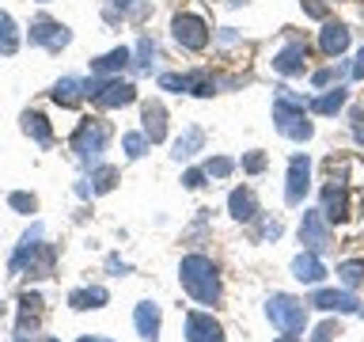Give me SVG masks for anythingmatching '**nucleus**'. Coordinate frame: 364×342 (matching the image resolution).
<instances>
[{
    "mask_svg": "<svg viewBox=\"0 0 364 342\" xmlns=\"http://www.w3.org/2000/svg\"><path fill=\"white\" fill-rule=\"evenodd\" d=\"M228 213H232L235 221H255V217H258V198H255V190L239 187V190L228 194Z\"/></svg>",
    "mask_w": 364,
    "mask_h": 342,
    "instance_id": "a211bd4d",
    "label": "nucleus"
},
{
    "mask_svg": "<svg viewBox=\"0 0 364 342\" xmlns=\"http://www.w3.org/2000/svg\"><path fill=\"white\" fill-rule=\"evenodd\" d=\"M349 122H353V137H357V141L364 145V110H353Z\"/></svg>",
    "mask_w": 364,
    "mask_h": 342,
    "instance_id": "f704fd0d",
    "label": "nucleus"
},
{
    "mask_svg": "<svg viewBox=\"0 0 364 342\" xmlns=\"http://www.w3.org/2000/svg\"><path fill=\"white\" fill-rule=\"evenodd\" d=\"M16 342H31V338H16Z\"/></svg>",
    "mask_w": 364,
    "mask_h": 342,
    "instance_id": "a19ab883",
    "label": "nucleus"
},
{
    "mask_svg": "<svg viewBox=\"0 0 364 342\" xmlns=\"http://www.w3.org/2000/svg\"><path fill=\"white\" fill-rule=\"evenodd\" d=\"M186 342H224V327L209 312H190L186 316Z\"/></svg>",
    "mask_w": 364,
    "mask_h": 342,
    "instance_id": "9d476101",
    "label": "nucleus"
},
{
    "mask_svg": "<svg viewBox=\"0 0 364 342\" xmlns=\"http://www.w3.org/2000/svg\"><path fill=\"white\" fill-rule=\"evenodd\" d=\"M346 46H349V27L346 23H326V27L318 31V50H323L326 57L346 53Z\"/></svg>",
    "mask_w": 364,
    "mask_h": 342,
    "instance_id": "f3484780",
    "label": "nucleus"
},
{
    "mask_svg": "<svg viewBox=\"0 0 364 342\" xmlns=\"http://www.w3.org/2000/svg\"><path fill=\"white\" fill-rule=\"evenodd\" d=\"M307 187H311V160H307V156H292L289 160V187H284V202L300 205Z\"/></svg>",
    "mask_w": 364,
    "mask_h": 342,
    "instance_id": "1a4fd4ad",
    "label": "nucleus"
},
{
    "mask_svg": "<svg viewBox=\"0 0 364 342\" xmlns=\"http://www.w3.org/2000/svg\"><path fill=\"white\" fill-rule=\"evenodd\" d=\"M300 239L311 251H323L330 247V228H326V217L323 213H304V221H300Z\"/></svg>",
    "mask_w": 364,
    "mask_h": 342,
    "instance_id": "f8f14e48",
    "label": "nucleus"
},
{
    "mask_svg": "<svg viewBox=\"0 0 364 342\" xmlns=\"http://www.w3.org/2000/svg\"><path fill=\"white\" fill-rule=\"evenodd\" d=\"M307 103L300 95H292L289 88H281L277 91V99H273V122H277V130L289 137V141H311V122H307V114H304Z\"/></svg>",
    "mask_w": 364,
    "mask_h": 342,
    "instance_id": "f03ea898",
    "label": "nucleus"
},
{
    "mask_svg": "<svg viewBox=\"0 0 364 342\" xmlns=\"http://www.w3.org/2000/svg\"><path fill=\"white\" fill-rule=\"evenodd\" d=\"M122 148H125V156H129V160H141L144 148H148V137L144 133H125L122 137Z\"/></svg>",
    "mask_w": 364,
    "mask_h": 342,
    "instance_id": "cd10ccee",
    "label": "nucleus"
},
{
    "mask_svg": "<svg viewBox=\"0 0 364 342\" xmlns=\"http://www.w3.org/2000/svg\"><path fill=\"white\" fill-rule=\"evenodd\" d=\"M338 274H341V281H346L349 289H353V285H360V281H364V262H357V259H353V262H341Z\"/></svg>",
    "mask_w": 364,
    "mask_h": 342,
    "instance_id": "c85d7f7f",
    "label": "nucleus"
},
{
    "mask_svg": "<svg viewBox=\"0 0 364 342\" xmlns=\"http://www.w3.org/2000/svg\"><path fill=\"white\" fill-rule=\"evenodd\" d=\"M8 205H11L16 213H34V209H38V198H34V194L16 190V194H8Z\"/></svg>",
    "mask_w": 364,
    "mask_h": 342,
    "instance_id": "c756f323",
    "label": "nucleus"
},
{
    "mask_svg": "<svg viewBox=\"0 0 364 342\" xmlns=\"http://www.w3.org/2000/svg\"><path fill=\"white\" fill-rule=\"evenodd\" d=\"M84 95H87V91H84V84H80L76 76H65V80H57V84H53V103H61V107H76Z\"/></svg>",
    "mask_w": 364,
    "mask_h": 342,
    "instance_id": "aec40b11",
    "label": "nucleus"
},
{
    "mask_svg": "<svg viewBox=\"0 0 364 342\" xmlns=\"http://www.w3.org/2000/svg\"><path fill=\"white\" fill-rule=\"evenodd\" d=\"M277 342H296V335H284V338H277Z\"/></svg>",
    "mask_w": 364,
    "mask_h": 342,
    "instance_id": "ea45409f",
    "label": "nucleus"
},
{
    "mask_svg": "<svg viewBox=\"0 0 364 342\" xmlns=\"http://www.w3.org/2000/svg\"><path fill=\"white\" fill-rule=\"evenodd\" d=\"M273 68H277L281 76H300L307 68V46L304 42H289L277 57H273Z\"/></svg>",
    "mask_w": 364,
    "mask_h": 342,
    "instance_id": "ddd939ff",
    "label": "nucleus"
},
{
    "mask_svg": "<svg viewBox=\"0 0 364 342\" xmlns=\"http://www.w3.org/2000/svg\"><path fill=\"white\" fill-rule=\"evenodd\" d=\"M80 342H110V338H99V335H91V338H80Z\"/></svg>",
    "mask_w": 364,
    "mask_h": 342,
    "instance_id": "58836bf2",
    "label": "nucleus"
},
{
    "mask_svg": "<svg viewBox=\"0 0 364 342\" xmlns=\"http://www.w3.org/2000/svg\"><path fill=\"white\" fill-rule=\"evenodd\" d=\"M19 50V34H16V23H11L8 11H0V53L11 57Z\"/></svg>",
    "mask_w": 364,
    "mask_h": 342,
    "instance_id": "393cba45",
    "label": "nucleus"
},
{
    "mask_svg": "<svg viewBox=\"0 0 364 342\" xmlns=\"http://www.w3.org/2000/svg\"><path fill=\"white\" fill-rule=\"evenodd\" d=\"M338 76H341L338 68H318V73H315V84L323 88V84H330V80H338Z\"/></svg>",
    "mask_w": 364,
    "mask_h": 342,
    "instance_id": "e433bc0d",
    "label": "nucleus"
},
{
    "mask_svg": "<svg viewBox=\"0 0 364 342\" xmlns=\"http://www.w3.org/2000/svg\"><path fill=\"white\" fill-rule=\"evenodd\" d=\"M182 182H186L190 190H201V187H205V171H186V175H182Z\"/></svg>",
    "mask_w": 364,
    "mask_h": 342,
    "instance_id": "c9c22d12",
    "label": "nucleus"
},
{
    "mask_svg": "<svg viewBox=\"0 0 364 342\" xmlns=\"http://www.w3.org/2000/svg\"><path fill=\"white\" fill-rule=\"evenodd\" d=\"M318 213H323L326 221H334V224H341L349 217V187L341 179H330L323 187V209Z\"/></svg>",
    "mask_w": 364,
    "mask_h": 342,
    "instance_id": "6e6552de",
    "label": "nucleus"
},
{
    "mask_svg": "<svg viewBox=\"0 0 364 342\" xmlns=\"http://www.w3.org/2000/svg\"><path fill=\"white\" fill-rule=\"evenodd\" d=\"M171 31H175V42L182 46V50H205L209 46V27H205L201 16H175V23H171Z\"/></svg>",
    "mask_w": 364,
    "mask_h": 342,
    "instance_id": "423d86ee",
    "label": "nucleus"
},
{
    "mask_svg": "<svg viewBox=\"0 0 364 342\" xmlns=\"http://www.w3.org/2000/svg\"><path fill=\"white\" fill-rule=\"evenodd\" d=\"M84 91L91 95V103L95 107H129V103L136 99V88L129 84V80H122V76H95V80H87Z\"/></svg>",
    "mask_w": 364,
    "mask_h": 342,
    "instance_id": "20e7f679",
    "label": "nucleus"
},
{
    "mask_svg": "<svg viewBox=\"0 0 364 342\" xmlns=\"http://www.w3.org/2000/svg\"><path fill=\"white\" fill-rule=\"evenodd\" d=\"M159 88H167V91H190V76L164 73V76H159Z\"/></svg>",
    "mask_w": 364,
    "mask_h": 342,
    "instance_id": "2f4dec72",
    "label": "nucleus"
},
{
    "mask_svg": "<svg viewBox=\"0 0 364 342\" xmlns=\"http://www.w3.org/2000/svg\"><path fill=\"white\" fill-rule=\"evenodd\" d=\"M23 133H27V137H34L38 145H50V141H53V130H50V122H46L42 114H34V110H27V114H23Z\"/></svg>",
    "mask_w": 364,
    "mask_h": 342,
    "instance_id": "4be33fe9",
    "label": "nucleus"
},
{
    "mask_svg": "<svg viewBox=\"0 0 364 342\" xmlns=\"http://www.w3.org/2000/svg\"><path fill=\"white\" fill-rule=\"evenodd\" d=\"M178 278H182V289H186L198 304H216L220 301V274H216L213 259L186 255L182 266H178Z\"/></svg>",
    "mask_w": 364,
    "mask_h": 342,
    "instance_id": "f257e3e1",
    "label": "nucleus"
},
{
    "mask_svg": "<svg viewBox=\"0 0 364 342\" xmlns=\"http://www.w3.org/2000/svg\"><path fill=\"white\" fill-rule=\"evenodd\" d=\"M129 50H125V46H118V50H110V53H102V57H95V61H91V73L95 76H110V73H122L125 65H129Z\"/></svg>",
    "mask_w": 364,
    "mask_h": 342,
    "instance_id": "6ab92c4d",
    "label": "nucleus"
},
{
    "mask_svg": "<svg viewBox=\"0 0 364 342\" xmlns=\"http://www.w3.org/2000/svg\"><path fill=\"white\" fill-rule=\"evenodd\" d=\"M266 316H269L273 327L284 331V335H300V331L307 327V308L296 301V296H289V293L269 296V301H266Z\"/></svg>",
    "mask_w": 364,
    "mask_h": 342,
    "instance_id": "39448f33",
    "label": "nucleus"
},
{
    "mask_svg": "<svg viewBox=\"0 0 364 342\" xmlns=\"http://www.w3.org/2000/svg\"><path fill=\"white\" fill-rule=\"evenodd\" d=\"M315 114H338L341 107H346V88H334V91H326V95H318L307 103Z\"/></svg>",
    "mask_w": 364,
    "mask_h": 342,
    "instance_id": "b1692460",
    "label": "nucleus"
},
{
    "mask_svg": "<svg viewBox=\"0 0 364 342\" xmlns=\"http://www.w3.org/2000/svg\"><path fill=\"white\" fill-rule=\"evenodd\" d=\"M107 141H110V122L84 118L76 125V133H73V152H76V160L84 167H95L99 156L107 152Z\"/></svg>",
    "mask_w": 364,
    "mask_h": 342,
    "instance_id": "7ed1b4c3",
    "label": "nucleus"
},
{
    "mask_svg": "<svg viewBox=\"0 0 364 342\" xmlns=\"http://www.w3.org/2000/svg\"><path fill=\"white\" fill-rule=\"evenodd\" d=\"M68 304L76 308V312H84V308H102L107 304V289H76V293H68Z\"/></svg>",
    "mask_w": 364,
    "mask_h": 342,
    "instance_id": "5701e85b",
    "label": "nucleus"
},
{
    "mask_svg": "<svg viewBox=\"0 0 364 342\" xmlns=\"http://www.w3.org/2000/svg\"><path fill=\"white\" fill-rule=\"evenodd\" d=\"M232 160L228 156H216V160H209V164H205V175H213V179H224V175H232Z\"/></svg>",
    "mask_w": 364,
    "mask_h": 342,
    "instance_id": "7c9ffc66",
    "label": "nucleus"
},
{
    "mask_svg": "<svg viewBox=\"0 0 364 342\" xmlns=\"http://www.w3.org/2000/svg\"><path fill=\"white\" fill-rule=\"evenodd\" d=\"M353 76H357V80H364V50L357 53V65H353Z\"/></svg>",
    "mask_w": 364,
    "mask_h": 342,
    "instance_id": "4c0bfd02",
    "label": "nucleus"
},
{
    "mask_svg": "<svg viewBox=\"0 0 364 342\" xmlns=\"http://www.w3.org/2000/svg\"><path fill=\"white\" fill-rule=\"evenodd\" d=\"M141 122H144V137L152 145H159L167 137V107L164 103H144V110H141Z\"/></svg>",
    "mask_w": 364,
    "mask_h": 342,
    "instance_id": "4468645a",
    "label": "nucleus"
},
{
    "mask_svg": "<svg viewBox=\"0 0 364 342\" xmlns=\"http://www.w3.org/2000/svg\"><path fill=\"white\" fill-rule=\"evenodd\" d=\"M292 274H296V281H304V285H318L326 278V266L318 262L315 251H304V255L292 259Z\"/></svg>",
    "mask_w": 364,
    "mask_h": 342,
    "instance_id": "2eb2a0df",
    "label": "nucleus"
},
{
    "mask_svg": "<svg viewBox=\"0 0 364 342\" xmlns=\"http://www.w3.org/2000/svg\"><path fill=\"white\" fill-rule=\"evenodd\" d=\"M334 335H338V323H330V319H326V323H318V331H315L311 342H330Z\"/></svg>",
    "mask_w": 364,
    "mask_h": 342,
    "instance_id": "72a5a7b5",
    "label": "nucleus"
},
{
    "mask_svg": "<svg viewBox=\"0 0 364 342\" xmlns=\"http://www.w3.org/2000/svg\"><path fill=\"white\" fill-rule=\"evenodd\" d=\"M156 57H159V50H156V42L152 38H141L136 42V73H152V65H156Z\"/></svg>",
    "mask_w": 364,
    "mask_h": 342,
    "instance_id": "a878e982",
    "label": "nucleus"
},
{
    "mask_svg": "<svg viewBox=\"0 0 364 342\" xmlns=\"http://www.w3.org/2000/svg\"><path fill=\"white\" fill-rule=\"evenodd\" d=\"M262 167H266V152H250V156H243V171H247V175H258Z\"/></svg>",
    "mask_w": 364,
    "mask_h": 342,
    "instance_id": "473e14b6",
    "label": "nucleus"
},
{
    "mask_svg": "<svg viewBox=\"0 0 364 342\" xmlns=\"http://www.w3.org/2000/svg\"><path fill=\"white\" fill-rule=\"evenodd\" d=\"M42 4H46V0H42Z\"/></svg>",
    "mask_w": 364,
    "mask_h": 342,
    "instance_id": "37998d69",
    "label": "nucleus"
},
{
    "mask_svg": "<svg viewBox=\"0 0 364 342\" xmlns=\"http://www.w3.org/2000/svg\"><path fill=\"white\" fill-rule=\"evenodd\" d=\"M68 38H73L68 27H61V23L50 19V16H38V19L31 23V42L34 46H46V50H65Z\"/></svg>",
    "mask_w": 364,
    "mask_h": 342,
    "instance_id": "0eeeda50",
    "label": "nucleus"
},
{
    "mask_svg": "<svg viewBox=\"0 0 364 342\" xmlns=\"http://www.w3.org/2000/svg\"><path fill=\"white\" fill-rule=\"evenodd\" d=\"M114 179H118L114 167H99V171H91V187H84L80 194H107L114 187Z\"/></svg>",
    "mask_w": 364,
    "mask_h": 342,
    "instance_id": "bb28decb",
    "label": "nucleus"
},
{
    "mask_svg": "<svg viewBox=\"0 0 364 342\" xmlns=\"http://www.w3.org/2000/svg\"><path fill=\"white\" fill-rule=\"evenodd\" d=\"M201 145H205V130H201V125H190V130L175 141V152H171V156H175V160H186V156L198 152Z\"/></svg>",
    "mask_w": 364,
    "mask_h": 342,
    "instance_id": "412c9836",
    "label": "nucleus"
},
{
    "mask_svg": "<svg viewBox=\"0 0 364 342\" xmlns=\"http://www.w3.org/2000/svg\"><path fill=\"white\" fill-rule=\"evenodd\" d=\"M133 323H136V335H141V338L156 342L159 338V304L141 301V304H136V312H133Z\"/></svg>",
    "mask_w": 364,
    "mask_h": 342,
    "instance_id": "dca6fc26",
    "label": "nucleus"
},
{
    "mask_svg": "<svg viewBox=\"0 0 364 342\" xmlns=\"http://www.w3.org/2000/svg\"><path fill=\"white\" fill-rule=\"evenodd\" d=\"M311 304L323 308V312H360V301L349 289H318Z\"/></svg>",
    "mask_w": 364,
    "mask_h": 342,
    "instance_id": "9b49d317",
    "label": "nucleus"
},
{
    "mask_svg": "<svg viewBox=\"0 0 364 342\" xmlns=\"http://www.w3.org/2000/svg\"><path fill=\"white\" fill-rule=\"evenodd\" d=\"M0 312H4V304H0Z\"/></svg>",
    "mask_w": 364,
    "mask_h": 342,
    "instance_id": "79ce46f5",
    "label": "nucleus"
}]
</instances>
